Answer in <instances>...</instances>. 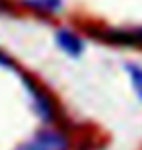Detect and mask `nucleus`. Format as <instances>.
<instances>
[{"mask_svg":"<svg viewBox=\"0 0 142 150\" xmlns=\"http://www.w3.org/2000/svg\"><path fill=\"white\" fill-rule=\"evenodd\" d=\"M55 43L64 55H68L70 59H78L82 57V53L86 51V43H84L82 35H78L74 29L60 28L55 31Z\"/></svg>","mask_w":142,"mask_h":150,"instance_id":"4","label":"nucleus"},{"mask_svg":"<svg viewBox=\"0 0 142 150\" xmlns=\"http://www.w3.org/2000/svg\"><path fill=\"white\" fill-rule=\"evenodd\" d=\"M22 8H25L31 14H37L41 18L59 16L64 10V0H18Z\"/></svg>","mask_w":142,"mask_h":150,"instance_id":"5","label":"nucleus"},{"mask_svg":"<svg viewBox=\"0 0 142 150\" xmlns=\"http://www.w3.org/2000/svg\"><path fill=\"white\" fill-rule=\"evenodd\" d=\"M22 84L25 88V92L29 94V98H31V107L33 111L37 113L39 119L47 123L57 121L60 115V107L49 90L45 86H41L31 74H22Z\"/></svg>","mask_w":142,"mask_h":150,"instance_id":"1","label":"nucleus"},{"mask_svg":"<svg viewBox=\"0 0 142 150\" xmlns=\"http://www.w3.org/2000/svg\"><path fill=\"white\" fill-rule=\"evenodd\" d=\"M125 68H126L129 78H131V84H132L134 94H136V98L142 101V64L129 62V64H125Z\"/></svg>","mask_w":142,"mask_h":150,"instance_id":"6","label":"nucleus"},{"mask_svg":"<svg viewBox=\"0 0 142 150\" xmlns=\"http://www.w3.org/2000/svg\"><path fill=\"white\" fill-rule=\"evenodd\" d=\"M14 14V4L10 0H0V16H12Z\"/></svg>","mask_w":142,"mask_h":150,"instance_id":"8","label":"nucleus"},{"mask_svg":"<svg viewBox=\"0 0 142 150\" xmlns=\"http://www.w3.org/2000/svg\"><path fill=\"white\" fill-rule=\"evenodd\" d=\"M0 68H8V70H18V62L14 57H10L4 49H0Z\"/></svg>","mask_w":142,"mask_h":150,"instance_id":"7","label":"nucleus"},{"mask_svg":"<svg viewBox=\"0 0 142 150\" xmlns=\"http://www.w3.org/2000/svg\"><path fill=\"white\" fill-rule=\"evenodd\" d=\"M88 33L92 37L109 45L119 47H134L142 49V28L132 29H113V28H88Z\"/></svg>","mask_w":142,"mask_h":150,"instance_id":"2","label":"nucleus"},{"mask_svg":"<svg viewBox=\"0 0 142 150\" xmlns=\"http://www.w3.org/2000/svg\"><path fill=\"white\" fill-rule=\"evenodd\" d=\"M16 150H70V137L60 129H45Z\"/></svg>","mask_w":142,"mask_h":150,"instance_id":"3","label":"nucleus"}]
</instances>
